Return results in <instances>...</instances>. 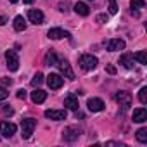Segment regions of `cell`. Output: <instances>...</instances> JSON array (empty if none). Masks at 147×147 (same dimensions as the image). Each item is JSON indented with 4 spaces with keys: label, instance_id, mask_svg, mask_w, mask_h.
I'll return each instance as SVG.
<instances>
[{
    "label": "cell",
    "instance_id": "5bb4252c",
    "mask_svg": "<svg viewBox=\"0 0 147 147\" xmlns=\"http://www.w3.org/2000/svg\"><path fill=\"white\" fill-rule=\"evenodd\" d=\"M45 99H47V92H43L40 88H36L35 92H31V100L35 104H42V102H45Z\"/></svg>",
    "mask_w": 147,
    "mask_h": 147
},
{
    "label": "cell",
    "instance_id": "30bf717a",
    "mask_svg": "<svg viewBox=\"0 0 147 147\" xmlns=\"http://www.w3.org/2000/svg\"><path fill=\"white\" fill-rule=\"evenodd\" d=\"M47 36L52 38V40H59V38H71L69 31H64L62 28H50L47 31Z\"/></svg>",
    "mask_w": 147,
    "mask_h": 147
},
{
    "label": "cell",
    "instance_id": "5b68a950",
    "mask_svg": "<svg viewBox=\"0 0 147 147\" xmlns=\"http://www.w3.org/2000/svg\"><path fill=\"white\" fill-rule=\"evenodd\" d=\"M55 66H59V69H61V73L64 75V78H67V80H75V73H73L71 64H69L66 59H59Z\"/></svg>",
    "mask_w": 147,
    "mask_h": 147
},
{
    "label": "cell",
    "instance_id": "277c9868",
    "mask_svg": "<svg viewBox=\"0 0 147 147\" xmlns=\"http://www.w3.org/2000/svg\"><path fill=\"white\" fill-rule=\"evenodd\" d=\"M5 61H7V67L11 71H18L19 69V57H18L16 50H7L5 52Z\"/></svg>",
    "mask_w": 147,
    "mask_h": 147
},
{
    "label": "cell",
    "instance_id": "2e32d148",
    "mask_svg": "<svg viewBox=\"0 0 147 147\" xmlns=\"http://www.w3.org/2000/svg\"><path fill=\"white\" fill-rule=\"evenodd\" d=\"M64 106H66L67 109H71V111H78V107H80L78 99H76V97H73V95H69V97L64 99Z\"/></svg>",
    "mask_w": 147,
    "mask_h": 147
},
{
    "label": "cell",
    "instance_id": "d6a6232c",
    "mask_svg": "<svg viewBox=\"0 0 147 147\" xmlns=\"http://www.w3.org/2000/svg\"><path fill=\"white\" fill-rule=\"evenodd\" d=\"M5 23H7V19H5V18H4V16H0V26H4V24H5Z\"/></svg>",
    "mask_w": 147,
    "mask_h": 147
},
{
    "label": "cell",
    "instance_id": "ffe728a7",
    "mask_svg": "<svg viewBox=\"0 0 147 147\" xmlns=\"http://www.w3.org/2000/svg\"><path fill=\"white\" fill-rule=\"evenodd\" d=\"M57 61H59V57H57L52 50L45 55V64H47V66H55V64H57Z\"/></svg>",
    "mask_w": 147,
    "mask_h": 147
},
{
    "label": "cell",
    "instance_id": "d6986e66",
    "mask_svg": "<svg viewBox=\"0 0 147 147\" xmlns=\"http://www.w3.org/2000/svg\"><path fill=\"white\" fill-rule=\"evenodd\" d=\"M14 30L16 31H24L26 30V19L23 16H16L14 18Z\"/></svg>",
    "mask_w": 147,
    "mask_h": 147
},
{
    "label": "cell",
    "instance_id": "7402d4cb",
    "mask_svg": "<svg viewBox=\"0 0 147 147\" xmlns=\"http://www.w3.org/2000/svg\"><path fill=\"white\" fill-rule=\"evenodd\" d=\"M137 140L142 142V144L147 142V128H140V130L137 131Z\"/></svg>",
    "mask_w": 147,
    "mask_h": 147
},
{
    "label": "cell",
    "instance_id": "603a6c76",
    "mask_svg": "<svg viewBox=\"0 0 147 147\" xmlns=\"http://www.w3.org/2000/svg\"><path fill=\"white\" fill-rule=\"evenodd\" d=\"M43 83V75H42V73H36V75L33 76V80H31V85L36 88V87H40Z\"/></svg>",
    "mask_w": 147,
    "mask_h": 147
},
{
    "label": "cell",
    "instance_id": "44dd1931",
    "mask_svg": "<svg viewBox=\"0 0 147 147\" xmlns=\"http://www.w3.org/2000/svg\"><path fill=\"white\" fill-rule=\"evenodd\" d=\"M133 61H138L140 64H147V54H145L144 50L135 52V54H133Z\"/></svg>",
    "mask_w": 147,
    "mask_h": 147
},
{
    "label": "cell",
    "instance_id": "3957f363",
    "mask_svg": "<svg viewBox=\"0 0 147 147\" xmlns=\"http://www.w3.org/2000/svg\"><path fill=\"white\" fill-rule=\"evenodd\" d=\"M80 133L82 131H80L78 126H67L62 131V138H64V142H75V140H78Z\"/></svg>",
    "mask_w": 147,
    "mask_h": 147
},
{
    "label": "cell",
    "instance_id": "cb8c5ba5",
    "mask_svg": "<svg viewBox=\"0 0 147 147\" xmlns=\"http://www.w3.org/2000/svg\"><path fill=\"white\" fill-rule=\"evenodd\" d=\"M130 7L131 9H142V7H145V0H130Z\"/></svg>",
    "mask_w": 147,
    "mask_h": 147
},
{
    "label": "cell",
    "instance_id": "1f68e13d",
    "mask_svg": "<svg viewBox=\"0 0 147 147\" xmlns=\"http://www.w3.org/2000/svg\"><path fill=\"white\" fill-rule=\"evenodd\" d=\"M107 73L109 75H116V67L114 66H107Z\"/></svg>",
    "mask_w": 147,
    "mask_h": 147
},
{
    "label": "cell",
    "instance_id": "9c48e42d",
    "mask_svg": "<svg viewBox=\"0 0 147 147\" xmlns=\"http://www.w3.org/2000/svg\"><path fill=\"white\" fill-rule=\"evenodd\" d=\"M87 106H88V109H90L92 113H100V111H104V107H106L104 100L99 99V97H92V99H88Z\"/></svg>",
    "mask_w": 147,
    "mask_h": 147
},
{
    "label": "cell",
    "instance_id": "ac0fdd59",
    "mask_svg": "<svg viewBox=\"0 0 147 147\" xmlns=\"http://www.w3.org/2000/svg\"><path fill=\"white\" fill-rule=\"evenodd\" d=\"M75 12L85 18V16L90 14V9H88V5H87L85 2H78V4H75Z\"/></svg>",
    "mask_w": 147,
    "mask_h": 147
},
{
    "label": "cell",
    "instance_id": "f1b7e54d",
    "mask_svg": "<svg viewBox=\"0 0 147 147\" xmlns=\"http://www.w3.org/2000/svg\"><path fill=\"white\" fill-rule=\"evenodd\" d=\"M107 19H109L107 14H99L97 16V23H107Z\"/></svg>",
    "mask_w": 147,
    "mask_h": 147
},
{
    "label": "cell",
    "instance_id": "7a4b0ae2",
    "mask_svg": "<svg viewBox=\"0 0 147 147\" xmlns=\"http://www.w3.org/2000/svg\"><path fill=\"white\" fill-rule=\"evenodd\" d=\"M35 126H36V119H33V118H26V119H23L21 121V130H23V138H30L31 137V133H33V130H35Z\"/></svg>",
    "mask_w": 147,
    "mask_h": 147
},
{
    "label": "cell",
    "instance_id": "83f0119b",
    "mask_svg": "<svg viewBox=\"0 0 147 147\" xmlns=\"http://www.w3.org/2000/svg\"><path fill=\"white\" fill-rule=\"evenodd\" d=\"M109 12H111V14H116V12H118L116 0H109Z\"/></svg>",
    "mask_w": 147,
    "mask_h": 147
},
{
    "label": "cell",
    "instance_id": "4fadbf2b",
    "mask_svg": "<svg viewBox=\"0 0 147 147\" xmlns=\"http://www.w3.org/2000/svg\"><path fill=\"white\" fill-rule=\"evenodd\" d=\"M123 49H125V40H121V38H113L107 43L109 52H116V50H123Z\"/></svg>",
    "mask_w": 147,
    "mask_h": 147
},
{
    "label": "cell",
    "instance_id": "e0dca14e",
    "mask_svg": "<svg viewBox=\"0 0 147 147\" xmlns=\"http://www.w3.org/2000/svg\"><path fill=\"white\" fill-rule=\"evenodd\" d=\"M119 64H123L126 69H131L133 67V54H123L121 57H119Z\"/></svg>",
    "mask_w": 147,
    "mask_h": 147
},
{
    "label": "cell",
    "instance_id": "ba28073f",
    "mask_svg": "<svg viewBox=\"0 0 147 147\" xmlns=\"http://www.w3.org/2000/svg\"><path fill=\"white\" fill-rule=\"evenodd\" d=\"M114 100L119 102V106H123V109H128L131 106V95L128 92H118L114 95Z\"/></svg>",
    "mask_w": 147,
    "mask_h": 147
},
{
    "label": "cell",
    "instance_id": "6da1fadb",
    "mask_svg": "<svg viewBox=\"0 0 147 147\" xmlns=\"http://www.w3.org/2000/svg\"><path fill=\"white\" fill-rule=\"evenodd\" d=\"M97 64H99V61H97V57L92 55V54H83V55L80 57V66H82L83 71H92V69L97 67Z\"/></svg>",
    "mask_w": 147,
    "mask_h": 147
},
{
    "label": "cell",
    "instance_id": "f546056e",
    "mask_svg": "<svg viewBox=\"0 0 147 147\" xmlns=\"http://www.w3.org/2000/svg\"><path fill=\"white\" fill-rule=\"evenodd\" d=\"M18 99H23V100H24V99H26V90H23V88L18 90Z\"/></svg>",
    "mask_w": 147,
    "mask_h": 147
},
{
    "label": "cell",
    "instance_id": "836d02e7",
    "mask_svg": "<svg viewBox=\"0 0 147 147\" xmlns=\"http://www.w3.org/2000/svg\"><path fill=\"white\" fill-rule=\"evenodd\" d=\"M24 4H31V2H35V0H23Z\"/></svg>",
    "mask_w": 147,
    "mask_h": 147
},
{
    "label": "cell",
    "instance_id": "8fae6325",
    "mask_svg": "<svg viewBox=\"0 0 147 147\" xmlns=\"http://www.w3.org/2000/svg\"><path fill=\"white\" fill-rule=\"evenodd\" d=\"M45 118L54 119V121L66 119V109H49V111H45Z\"/></svg>",
    "mask_w": 147,
    "mask_h": 147
},
{
    "label": "cell",
    "instance_id": "7c38bea8",
    "mask_svg": "<svg viewBox=\"0 0 147 147\" xmlns=\"http://www.w3.org/2000/svg\"><path fill=\"white\" fill-rule=\"evenodd\" d=\"M28 19L33 23V24H42L43 23V12L42 11H38V9H30L28 11Z\"/></svg>",
    "mask_w": 147,
    "mask_h": 147
},
{
    "label": "cell",
    "instance_id": "9a60e30c",
    "mask_svg": "<svg viewBox=\"0 0 147 147\" xmlns=\"http://www.w3.org/2000/svg\"><path fill=\"white\" fill-rule=\"evenodd\" d=\"M133 121H135V123H144V121H147V111H145L144 107L135 109V111H133Z\"/></svg>",
    "mask_w": 147,
    "mask_h": 147
},
{
    "label": "cell",
    "instance_id": "4316f807",
    "mask_svg": "<svg viewBox=\"0 0 147 147\" xmlns=\"http://www.w3.org/2000/svg\"><path fill=\"white\" fill-rule=\"evenodd\" d=\"M7 97H9V90L2 85V87H0V100H5Z\"/></svg>",
    "mask_w": 147,
    "mask_h": 147
},
{
    "label": "cell",
    "instance_id": "4dcf8cb0",
    "mask_svg": "<svg viewBox=\"0 0 147 147\" xmlns=\"http://www.w3.org/2000/svg\"><path fill=\"white\" fill-rule=\"evenodd\" d=\"M2 85H4V87H7V85L11 87V85H12V80H11V78H2Z\"/></svg>",
    "mask_w": 147,
    "mask_h": 147
},
{
    "label": "cell",
    "instance_id": "52a82bcc",
    "mask_svg": "<svg viewBox=\"0 0 147 147\" xmlns=\"http://www.w3.org/2000/svg\"><path fill=\"white\" fill-rule=\"evenodd\" d=\"M16 130H18V126L14 125V123H11V121H0V133H2L4 137H12L14 133H16Z\"/></svg>",
    "mask_w": 147,
    "mask_h": 147
},
{
    "label": "cell",
    "instance_id": "d4e9b609",
    "mask_svg": "<svg viewBox=\"0 0 147 147\" xmlns=\"http://www.w3.org/2000/svg\"><path fill=\"white\" fill-rule=\"evenodd\" d=\"M138 100L142 104H147V87H142L140 92H138Z\"/></svg>",
    "mask_w": 147,
    "mask_h": 147
},
{
    "label": "cell",
    "instance_id": "8992f818",
    "mask_svg": "<svg viewBox=\"0 0 147 147\" xmlns=\"http://www.w3.org/2000/svg\"><path fill=\"white\" fill-rule=\"evenodd\" d=\"M62 83H64V78H62L61 75L50 73V75L47 76V85H49L52 90H57V88H61V87H62Z\"/></svg>",
    "mask_w": 147,
    "mask_h": 147
},
{
    "label": "cell",
    "instance_id": "484cf974",
    "mask_svg": "<svg viewBox=\"0 0 147 147\" xmlns=\"http://www.w3.org/2000/svg\"><path fill=\"white\" fill-rule=\"evenodd\" d=\"M0 113L5 114V116H11V114H14V109L11 106H7V104H2V106H0Z\"/></svg>",
    "mask_w": 147,
    "mask_h": 147
},
{
    "label": "cell",
    "instance_id": "e575fe53",
    "mask_svg": "<svg viewBox=\"0 0 147 147\" xmlns=\"http://www.w3.org/2000/svg\"><path fill=\"white\" fill-rule=\"evenodd\" d=\"M9 2H12V4H16V2H19V0H9Z\"/></svg>",
    "mask_w": 147,
    "mask_h": 147
}]
</instances>
